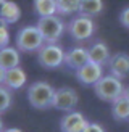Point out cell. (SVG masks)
Listing matches in <instances>:
<instances>
[{
    "label": "cell",
    "mask_w": 129,
    "mask_h": 132,
    "mask_svg": "<svg viewBox=\"0 0 129 132\" xmlns=\"http://www.w3.org/2000/svg\"><path fill=\"white\" fill-rule=\"evenodd\" d=\"M28 102L36 110H49L53 108L55 89L45 81H37L28 87Z\"/></svg>",
    "instance_id": "1"
},
{
    "label": "cell",
    "mask_w": 129,
    "mask_h": 132,
    "mask_svg": "<svg viewBox=\"0 0 129 132\" xmlns=\"http://www.w3.org/2000/svg\"><path fill=\"white\" fill-rule=\"evenodd\" d=\"M16 48L24 53L39 52L45 45V39L37 26H24L16 32Z\"/></svg>",
    "instance_id": "2"
},
{
    "label": "cell",
    "mask_w": 129,
    "mask_h": 132,
    "mask_svg": "<svg viewBox=\"0 0 129 132\" xmlns=\"http://www.w3.org/2000/svg\"><path fill=\"white\" fill-rule=\"evenodd\" d=\"M124 85H123L121 79L115 77L113 74H108V76H103L99 82L94 85V92L95 95L103 102H110V103H115L119 97L124 95Z\"/></svg>",
    "instance_id": "3"
},
{
    "label": "cell",
    "mask_w": 129,
    "mask_h": 132,
    "mask_svg": "<svg viewBox=\"0 0 129 132\" xmlns=\"http://www.w3.org/2000/svg\"><path fill=\"white\" fill-rule=\"evenodd\" d=\"M36 26L39 28V31L42 32V36L45 39V44H57L61 39L64 29H66L63 19L57 15L39 18Z\"/></svg>",
    "instance_id": "4"
},
{
    "label": "cell",
    "mask_w": 129,
    "mask_h": 132,
    "mask_svg": "<svg viewBox=\"0 0 129 132\" xmlns=\"http://www.w3.org/2000/svg\"><path fill=\"white\" fill-rule=\"evenodd\" d=\"M66 52L58 44H45L44 47L37 52V61L45 69H57L64 63Z\"/></svg>",
    "instance_id": "5"
},
{
    "label": "cell",
    "mask_w": 129,
    "mask_h": 132,
    "mask_svg": "<svg viewBox=\"0 0 129 132\" xmlns=\"http://www.w3.org/2000/svg\"><path fill=\"white\" fill-rule=\"evenodd\" d=\"M66 29L69 32V36L77 42H84L90 39L95 32V23L92 18L89 16H84V15H79V16H74L71 21L68 23Z\"/></svg>",
    "instance_id": "6"
},
{
    "label": "cell",
    "mask_w": 129,
    "mask_h": 132,
    "mask_svg": "<svg viewBox=\"0 0 129 132\" xmlns=\"http://www.w3.org/2000/svg\"><path fill=\"white\" fill-rule=\"evenodd\" d=\"M77 102H79V97H77L76 90H73L71 87H60L55 90L53 108L60 111H73Z\"/></svg>",
    "instance_id": "7"
},
{
    "label": "cell",
    "mask_w": 129,
    "mask_h": 132,
    "mask_svg": "<svg viewBox=\"0 0 129 132\" xmlns=\"http://www.w3.org/2000/svg\"><path fill=\"white\" fill-rule=\"evenodd\" d=\"M103 77V66L94 61H89L81 69L76 71V79L84 85H95Z\"/></svg>",
    "instance_id": "8"
},
{
    "label": "cell",
    "mask_w": 129,
    "mask_h": 132,
    "mask_svg": "<svg viewBox=\"0 0 129 132\" xmlns=\"http://www.w3.org/2000/svg\"><path fill=\"white\" fill-rule=\"evenodd\" d=\"M28 81V76L23 68H11L6 71H0V82H2L3 87L10 89V90H18L21 89L23 85Z\"/></svg>",
    "instance_id": "9"
},
{
    "label": "cell",
    "mask_w": 129,
    "mask_h": 132,
    "mask_svg": "<svg viewBox=\"0 0 129 132\" xmlns=\"http://www.w3.org/2000/svg\"><path fill=\"white\" fill-rule=\"evenodd\" d=\"M87 121L81 113L77 111H69L64 114L60 121V130L61 132H82L87 126Z\"/></svg>",
    "instance_id": "10"
},
{
    "label": "cell",
    "mask_w": 129,
    "mask_h": 132,
    "mask_svg": "<svg viewBox=\"0 0 129 132\" xmlns=\"http://www.w3.org/2000/svg\"><path fill=\"white\" fill-rule=\"evenodd\" d=\"M89 61H90L89 48H84V47H73L71 50L66 52V56H64V64L69 69H74V71L81 69Z\"/></svg>",
    "instance_id": "11"
},
{
    "label": "cell",
    "mask_w": 129,
    "mask_h": 132,
    "mask_svg": "<svg viewBox=\"0 0 129 132\" xmlns=\"http://www.w3.org/2000/svg\"><path fill=\"white\" fill-rule=\"evenodd\" d=\"M108 66H110V74H113L118 79H126L129 76V55L123 53V52L111 55Z\"/></svg>",
    "instance_id": "12"
},
{
    "label": "cell",
    "mask_w": 129,
    "mask_h": 132,
    "mask_svg": "<svg viewBox=\"0 0 129 132\" xmlns=\"http://www.w3.org/2000/svg\"><path fill=\"white\" fill-rule=\"evenodd\" d=\"M0 19L5 24H15L21 18V8L11 0H0Z\"/></svg>",
    "instance_id": "13"
},
{
    "label": "cell",
    "mask_w": 129,
    "mask_h": 132,
    "mask_svg": "<svg viewBox=\"0 0 129 132\" xmlns=\"http://www.w3.org/2000/svg\"><path fill=\"white\" fill-rule=\"evenodd\" d=\"M19 50L15 47H3L0 50V71H6L19 66Z\"/></svg>",
    "instance_id": "14"
},
{
    "label": "cell",
    "mask_w": 129,
    "mask_h": 132,
    "mask_svg": "<svg viewBox=\"0 0 129 132\" xmlns=\"http://www.w3.org/2000/svg\"><path fill=\"white\" fill-rule=\"evenodd\" d=\"M89 58H90V61H94L97 64H107L110 61V58H111V53H110V48H108V45L105 42H95L92 44L89 47Z\"/></svg>",
    "instance_id": "15"
},
{
    "label": "cell",
    "mask_w": 129,
    "mask_h": 132,
    "mask_svg": "<svg viewBox=\"0 0 129 132\" xmlns=\"http://www.w3.org/2000/svg\"><path fill=\"white\" fill-rule=\"evenodd\" d=\"M111 116L115 118V121H119V122H124L129 119V98L123 95L113 103Z\"/></svg>",
    "instance_id": "16"
},
{
    "label": "cell",
    "mask_w": 129,
    "mask_h": 132,
    "mask_svg": "<svg viewBox=\"0 0 129 132\" xmlns=\"http://www.w3.org/2000/svg\"><path fill=\"white\" fill-rule=\"evenodd\" d=\"M103 11V0H81L79 15L94 18Z\"/></svg>",
    "instance_id": "17"
},
{
    "label": "cell",
    "mask_w": 129,
    "mask_h": 132,
    "mask_svg": "<svg viewBox=\"0 0 129 132\" xmlns=\"http://www.w3.org/2000/svg\"><path fill=\"white\" fill-rule=\"evenodd\" d=\"M34 11L39 18L57 15V0H34Z\"/></svg>",
    "instance_id": "18"
},
{
    "label": "cell",
    "mask_w": 129,
    "mask_h": 132,
    "mask_svg": "<svg viewBox=\"0 0 129 132\" xmlns=\"http://www.w3.org/2000/svg\"><path fill=\"white\" fill-rule=\"evenodd\" d=\"M81 0H57V13L61 16H68L79 11Z\"/></svg>",
    "instance_id": "19"
},
{
    "label": "cell",
    "mask_w": 129,
    "mask_h": 132,
    "mask_svg": "<svg viewBox=\"0 0 129 132\" xmlns=\"http://www.w3.org/2000/svg\"><path fill=\"white\" fill-rule=\"evenodd\" d=\"M11 90L2 85V89H0V110H2V113H5L11 106Z\"/></svg>",
    "instance_id": "20"
},
{
    "label": "cell",
    "mask_w": 129,
    "mask_h": 132,
    "mask_svg": "<svg viewBox=\"0 0 129 132\" xmlns=\"http://www.w3.org/2000/svg\"><path fill=\"white\" fill-rule=\"evenodd\" d=\"M8 24L2 23L0 24V47H8V42H10V32H8Z\"/></svg>",
    "instance_id": "21"
},
{
    "label": "cell",
    "mask_w": 129,
    "mask_h": 132,
    "mask_svg": "<svg viewBox=\"0 0 129 132\" xmlns=\"http://www.w3.org/2000/svg\"><path fill=\"white\" fill-rule=\"evenodd\" d=\"M119 23L123 28L129 29V6H126V8H123L121 13H119Z\"/></svg>",
    "instance_id": "22"
},
{
    "label": "cell",
    "mask_w": 129,
    "mask_h": 132,
    "mask_svg": "<svg viewBox=\"0 0 129 132\" xmlns=\"http://www.w3.org/2000/svg\"><path fill=\"white\" fill-rule=\"evenodd\" d=\"M82 132H105V130H103V127L100 126V124H97V122H89Z\"/></svg>",
    "instance_id": "23"
},
{
    "label": "cell",
    "mask_w": 129,
    "mask_h": 132,
    "mask_svg": "<svg viewBox=\"0 0 129 132\" xmlns=\"http://www.w3.org/2000/svg\"><path fill=\"white\" fill-rule=\"evenodd\" d=\"M2 132H23L21 129H18V127H8V129H5L2 126Z\"/></svg>",
    "instance_id": "24"
},
{
    "label": "cell",
    "mask_w": 129,
    "mask_h": 132,
    "mask_svg": "<svg viewBox=\"0 0 129 132\" xmlns=\"http://www.w3.org/2000/svg\"><path fill=\"white\" fill-rule=\"evenodd\" d=\"M124 97H127V98H129V87L124 90Z\"/></svg>",
    "instance_id": "25"
}]
</instances>
